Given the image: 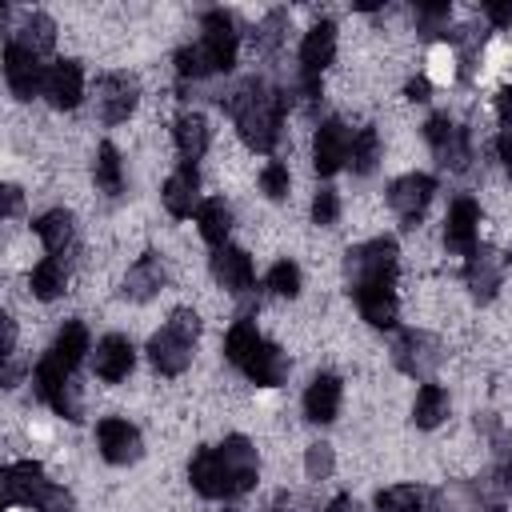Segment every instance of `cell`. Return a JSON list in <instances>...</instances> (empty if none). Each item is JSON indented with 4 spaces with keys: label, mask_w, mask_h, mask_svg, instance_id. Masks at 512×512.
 <instances>
[{
    "label": "cell",
    "mask_w": 512,
    "mask_h": 512,
    "mask_svg": "<svg viewBox=\"0 0 512 512\" xmlns=\"http://www.w3.org/2000/svg\"><path fill=\"white\" fill-rule=\"evenodd\" d=\"M256 448L248 436H228L216 448H200L188 464V480L200 496L208 500H228L240 496L256 484Z\"/></svg>",
    "instance_id": "obj_1"
},
{
    "label": "cell",
    "mask_w": 512,
    "mask_h": 512,
    "mask_svg": "<svg viewBox=\"0 0 512 512\" xmlns=\"http://www.w3.org/2000/svg\"><path fill=\"white\" fill-rule=\"evenodd\" d=\"M220 104L232 112L236 132L244 136L248 148H256V152H272L276 148L280 120H284V108H288V96L284 92H272L264 80H244Z\"/></svg>",
    "instance_id": "obj_2"
},
{
    "label": "cell",
    "mask_w": 512,
    "mask_h": 512,
    "mask_svg": "<svg viewBox=\"0 0 512 512\" xmlns=\"http://www.w3.org/2000/svg\"><path fill=\"white\" fill-rule=\"evenodd\" d=\"M232 60H236V20H232L228 12H220V8L204 12V20H200V40L176 52L180 76H192V80L212 76V72H228Z\"/></svg>",
    "instance_id": "obj_3"
},
{
    "label": "cell",
    "mask_w": 512,
    "mask_h": 512,
    "mask_svg": "<svg viewBox=\"0 0 512 512\" xmlns=\"http://www.w3.org/2000/svg\"><path fill=\"white\" fill-rule=\"evenodd\" d=\"M224 356H228V360H232V364H236L252 384H264V388L280 384V380H284V372H288L284 352H280L272 340H264V336L256 332V324H252V320H236V324L228 328Z\"/></svg>",
    "instance_id": "obj_4"
},
{
    "label": "cell",
    "mask_w": 512,
    "mask_h": 512,
    "mask_svg": "<svg viewBox=\"0 0 512 512\" xmlns=\"http://www.w3.org/2000/svg\"><path fill=\"white\" fill-rule=\"evenodd\" d=\"M200 336V316L192 308H176L168 316V324L148 340V356L156 364V372L164 376H180L192 364V344Z\"/></svg>",
    "instance_id": "obj_5"
},
{
    "label": "cell",
    "mask_w": 512,
    "mask_h": 512,
    "mask_svg": "<svg viewBox=\"0 0 512 512\" xmlns=\"http://www.w3.org/2000/svg\"><path fill=\"white\" fill-rule=\"evenodd\" d=\"M396 244L388 236L356 244L344 256V276H348V292H364V288H392L396 284Z\"/></svg>",
    "instance_id": "obj_6"
},
{
    "label": "cell",
    "mask_w": 512,
    "mask_h": 512,
    "mask_svg": "<svg viewBox=\"0 0 512 512\" xmlns=\"http://www.w3.org/2000/svg\"><path fill=\"white\" fill-rule=\"evenodd\" d=\"M332 56H336V24L320 20L300 40V88L308 100L320 96V72L332 64Z\"/></svg>",
    "instance_id": "obj_7"
},
{
    "label": "cell",
    "mask_w": 512,
    "mask_h": 512,
    "mask_svg": "<svg viewBox=\"0 0 512 512\" xmlns=\"http://www.w3.org/2000/svg\"><path fill=\"white\" fill-rule=\"evenodd\" d=\"M44 76H48V68L40 64V56L28 52L24 44L8 40V48H4V80H8V92L16 100H32L36 92H44Z\"/></svg>",
    "instance_id": "obj_8"
},
{
    "label": "cell",
    "mask_w": 512,
    "mask_h": 512,
    "mask_svg": "<svg viewBox=\"0 0 512 512\" xmlns=\"http://www.w3.org/2000/svg\"><path fill=\"white\" fill-rule=\"evenodd\" d=\"M136 100H140L136 76H128V72H108V76L96 80V112H100L104 124L128 120L132 108H136Z\"/></svg>",
    "instance_id": "obj_9"
},
{
    "label": "cell",
    "mask_w": 512,
    "mask_h": 512,
    "mask_svg": "<svg viewBox=\"0 0 512 512\" xmlns=\"http://www.w3.org/2000/svg\"><path fill=\"white\" fill-rule=\"evenodd\" d=\"M424 136H428V144H432V152L440 156V164L444 168H468V160H472V148H468V132L464 128H456L448 116H428V124H424Z\"/></svg>",
    "instance_id": "obj_10"
},
{
    "label": "cell",
    "mask_w": 512,
    "mask_h": 512,
    "mask_svg": "<svg viewBox=\"0 0 512 512\" xmlns=\"http://www.w3.org/2000/svg\"><path fill=\"white\" fill-rule=\"evenodd\" d=\"M432 192H436V180H432V176H424V172H408V176L392 180V188H388V204H392V212L412 228V224L420 220V212L428 208Z\"/></svg>",
    "instance_id": "obj_11"
},
{
    "label": "cell",
    "mask_w": 512,
    "mask_h": 512,
    "mask_svg": "<svg viewBox=\"0 0 512 512\" xmlns=\"http://www.w3.org/2000/svg\"><path fill=\"white\" fill-rule=\"evenodd\" d=\"M348 148H352V132L340 120H324L312 136V164L320 176H332L348 164Z\"/></svg>",
    "instance_id": "obj_12"
},
{
    "label": "cell",
    "mask_w": 512,
    "mask_h": 512,
    "mask_svg": "<svg viewBox=\"0 0 512 512\" xmlns=\"http://www.w3.org/2000/svg\"><path fill=\"white\" fill-rule=\"evenodd\" d=\"M96 440H100V456L108 464H132V460H140V432L128 420H120V416H104L96 424Z\"/></svg>",
    "instance_id": "obj_13"
},
{
    "label": "cell",
    "mask_w": 512,
    "mask_h": 512,
    "mask_svg": "<svg viewBox=\"0 0 512 512\" xmlns=\"http://www.w3.org/2000/svg\"><path fill=\"white\" fill-rule=\"evenodd\" d=\"M476 224H480V208H476V200H472V196L452 200L448 220H444V248L456 252V256L476 252Z\"/></svg>",
    "instance_id": "obj_14"
},
{
    "label": "cell",
    "mask_w": 512,
    "mask_h": 512,
    "mask_svg": "<svg viewBox=\"0 0 512 512\" xmlns=\"http://www.w3.org/2000/svg\"><path fill=\"white\" fill-rule=\"evenodd\" d=\"M392 356H396V364H400L408 376H420V380H428L432 368L440 364V348H436V340L424 336V332H404V336L392 344Z\"/></svg>",
    "instance_id": "obj_15"
},
{
    "label": "cell",
    "mask_w": 512,
    "mask_h": 512,
    "mask_svg": "<svg viewBox=\"0 0 512 512\" xmlns=\"http://www.w3.org/2000/svg\"><path fill=\"white\" fill-rule=\"evenodd\" d=\"M464 280H468V288H472V296H476L480 304L492 300L496 288H500V280H504V256L492 252V248H476V252H468Z\"/></svg>",
    "instance_id": "obj_16"
},
{
    "label": "cell",
    "mask_w": 512,
    "mask_h": 512,
    "mask_svg": "<svg viewBox=\"0 0 512 512\" xmlns=\"http://www.w3.org/2000/svg\"><path fill=\"white\" fill-rule=\"evenodd\" d=\"M44 96L52 108H76L84 96V72L76 60H56L44 76Z\"/></svg>",
    "instance_id": "obj_17"
},
{
    "label": "cell",
    "mask_w": 512,
    "mask_h": 512,
    "mask_svg": "<svg viewBox=\"0 0 512 512\" xmlns=\"http://www.w3.org/2000/svg\"><path fill=\"white\" fill-rule=\"evenodd\" d=\"M212 276H216V284L220 288H228V292H248L252 288V256L244 252V248H232V244H220L216 252H212Z\"/></svg>",
    "instance_id": "obj_18"
},
{
    "label": "cell",
    "mask_w": 512,
    "mask_h": 512,
    "mask_svg": "<svg viewBox=\"0 0 512 512\" xmlns=\"http://www.w3.org/2000/svg\"><path fill=\"white\" fill-rule=\"evenodd\" d=\"M44 468L36 460H20V464H8L4 476H0V488H4V504H36V496L44 492Z\"/></svg>",
    "instance_id": "obj_19"
},
{
    "label": "cell",
    "mask_w": 512,
    "mask_h": 512,
    "mask_svg": "<svg viewBox=\"0 0 512 512\" xmlns=\"http://www.w3.org/2000/svg\"><path fill=\"white\" fill-rule=\"evenodd\" d=\"M132 364H136V348H132L128 336H116V332H112V336H104V340L96 344V376H100V380L120 384V380H128Z\"/></svg>",
    "instance_id": "obj_20"
},
{
    "label": "cell",
    "mask_w": 512,
    "mask_h": 512,
    "mask_svg": "<svg viewBox=\"0 0 512 512\" xmlns=\"http://www.w3.org/2000/svg\"><path fill=\"white\" fill-rule=\"evenodd\" d=\"M164 208L172 212V216H192V208H200L196 200H200V176H196V164H180L168 180H164Z\"/></svg>",
    "instance_id": "obj_21"
},
{
    "label": "cell",
    "mask_w": 512,
    "mask_h": 512,
    "mask_svg": "<svg viewBox=\"0 0 512 512\" xmlns=\"http://www.w3.org/2000/svg\"><path fill=\"white\" fill-rule=\"evenodd\" d=\"M340 412V380L332 372H320L304 392V416L312 424H328Z\"/></svg>",
    "instance_id": "obj_22"
},
{
    "label": "cell",
    "mask_w": 512,
    "mask_h": 512,
    "mask_svg": "<svg viewBox=\"0 0 512 512\" xmlns=\"http://www.w3.org/2000/svg\"><path fill=\"white\" fill-rule=\"evenodd\" d=\"M160 288H164V264H160V256L144 252V256L128 268V276H124V296L136 300V304H144V300H152Z\"/></svg>",
    "instance_id": "obj_23"
},
{
    "label": "cell",
    "mask_w": 512,
    "mask_h": 512,
    "mask_svg": "<svg viewBox=\"0 0 512 512\" xmlns=\"http://www.w3.org/2000/svg\"><path fill=\"white\" fill-rule=\"evenodd\" d=\"M172 140H176L180 156L188 164H196L204 156V148H208V124H204V116L200 112H180L172 120Z\"/></svg>",
    "instance_id": "obj_24"
},
{
    "label": "cell",
    "mask_w": 512,
    "mask_h": 512,
    "mask_svg": "<svg viewBox=\"0 0 512 512\" xmlns=\"http://www.w3.org/2000/svg\"><path fill=\"white\" fill-rule=\"evenodd\" d=\"M352 296H356L360 316L372 328H392L396 324V292L392 288H364V292H352Z\"/></svg>",
    "instance_id": "obj_25"
},
{
    "label": "cell",
    "mask_w": 512,
    "mask_h": 512,
    "mask_svg": "<svg viewBox=\"0 0 512 512\" xmlns=\"http://www.w3.org/2000/svg\"><path fill=\"white\" fill-rule=\"evenodd\" d=\"M84 352H88V328L80 324V320H68L64 328H60V336H56V344H52V360L56 364H64L68 372H76V364L84 360Z\"/></svg>",
    "instance_id": "obj_26"
},
{
    "label": "cell",
    "mask_w": 512,
    "mask_h": 512,
    "mask_svg": "<svg viewBox=\"0 0 512 512\" xmlns=\"http://www.w3.org/2000/svg\"><path fill=\"white\" fill-rule=\"evenodd\" d=\"M12 40H16V44H24L28 52L44 56V52L56 44V24H52L44 12H28V16L20 20V32H12Z\"/></svg>",
    "instance_id": "obj_27"
},
{
    "label": "cell",
    "mask_w": 512,
    "mask_h": 512,
    "mask_svg": "<svg viewBox=\"0 0 512 512\" xmlns=\"http://www.w3.org/2000/svg\"><path fill=\"white\" fill-rule=\"evenodd\" d=\"M196 224H200V236L208 240V244H224L228 240V228H232V212H228V204L224 200H200V208H196Z\"/></svg>",
    "instance_id": "obj_28"
},
{
    "label": "cell",
    "mask_w": 512,
    "mask_h": 512,
    "mask_svg": "<svg viewBox=\"0 0 512 512\" xmlns=\"http://www.w3.org/2000/svg\"><path fill=\"white\" fill-rule=\"evenodd\" d=\"M448 416V392L440 388V384H420V392H416V404H412V420H416V428H436L440 420Z\"/></svg>",
    "instance_id": "obj_29"
},
{
    "label": "cell",
    "mask_w": 512,
    "mask_h": 512,
    "mask_svg": "<svg viewBox=\"0 0 512 512\" xmlns=\"http://www.w3.org/2000/svg\"><path fill=\"white\" fill-rule=\"evenodd\" d=\"M32 296H40V300H56L60 292H64V284H68V264L60 260V256H48V260H40L36 268H32Z\"/></svg>",
    "instance_id": "obj_30"
},
{
    "label": "cell",
    "mask_w": 512,
    "mask_h": 512,
    "mask_svg": "<svg viewBox=\"0 0 512 512\" xmlns=\"http://www.w3.org/2000/svg\"><path fill=\"white\" fill-rule=\"evenodd\" d=\"M432 512H480V496H476V484H460V480H448L432 492Z\"/></svg>",
    "instance_id": "obj_31"
},
{
    "label": "cell",
    "mask_w": 512,
    "mask_h": 512,
    "mask_svg": "<svg viewBox=\"0 0 512 512\" xmlns=\"http://www.w3.org/2000/svg\"><path fill=\"white\" fill-rule=\"evenodd\" d=\"M36 236L44 240V248L56 256V252H64L68 248V240H72V216L64 212V208H56V212H44L40 220H36Z\"/></svg>",
    "instance_id": "obj_32"
},
{
    "label": "cell",
    "mask_w": 512,
    "mask_h": 512,
    "mask_svg": "<svg viewBox=\"0 0 512 512\" xmlns=\"http://www.w3.org/2000/svg\"><path fill=\"white\" fill-rule=\"evenodd\" d=\"M376 160H380V136H376V128H360V132L352 136L348 164H352L356 176H368V172L376 168Z\"/></svg>",
    "instance_id": "obj_33"
},
{
    "label": "cell",
    "mask_w": 512,
    "mask_h": 512,
    "mask_svg": "<svg viewBox=\"0 0 512 512\" xmlns=\"http://www.w3.org/2000/svg\"><path fill=\"white\" fill-rule=\"evenodd\" d=\"M96 184H100L108 196H116V192L124 188V164H120L116 144H100V148H96Z\"/></svg>",
    "instance_id": "obj_34"
},
{
    "label": "cell",
    "mask_w": 512,
    "mask_h": 512,
    "mask_svg": "<svg viewBox=\"0 0 512 512\" xmlns=\"http://www.w3.org/2000/svg\"><path fill=\"white\" fill-rule=\"evenodd\" d=\"M420 488H412V484H392V488H384L380 496H376V508L380 512H416L420 508Z\"/></svg>",
    "instance_id": "obj_35"
},
{
    "label": "cell",
    "mask_w": 512,
    "mask_h": 512,
    "mask_svg": "<svg viewBox=\"0 0 512 512\" xmlns=\"http://www.w3.org/2000/svg\"><path fill=\"white\" fill-rule=\"evenodd\" d=\"M268 288H272L276 296H296V292H300V268H296L292 260H276V264L268 268Z\"/></svg>",
    "instance_id": "obj_36"
},
{
    "label": "cell",
    "mask_w": 512,
    "mask_h": 512,
    "mask_svg": "<svg viewBox=\"0 0 512 512\" xmlns=\"http://www.w3.org/2000/svg\"><path fill=\"white\" fill-rule=\"evenodd\" d=\"M416 24L424 36H440L448 24V4H416Z\"/></svg>",
    "instance_id": "obj_37"
},
{
    "label": "cell",
    "mask_w": 512,
    "mask_h": 512,
    "mask_svg": "<svg viewBox=\"0 0 512 512\" xmlns=\"http://www.w3.org/2000/svg\"><path fill=\"white\" fill-rule=\"evenodd\" d=\"M260 188H264V196L268 200H284L288 196V168L284 164H264V172H260Z\"/></svg>",
    "instance_id": "obj_38"
},
{
    "label": "cell",
    "mask_w": 512,
    "mask_h": 512,
    "mask_svg": "<svg viewBox=\"0 0 512 512\" xmlns=\"http://www.w3.org/2000/svg\"><path fill=\"white\" fill-rule=\"evenodd\" d=\"M36 512H76V504H72V496L60 488V484H44V492L36 496V504H32Z\"/></svg>",
    "instance_id": "obj_39"
},
{
    "label": "cell",
    "mask_w": 512,
    "mask_h": 512,
    "mask_svg": "<svg viewBox=\"0 0 512 512\" xmlns=\"http://www.w3.org/2000/svg\"><path fill=\"white\" fill-rule=\"evenodd\" d=\"M336 216H340V200H336V192H332V188H320L316 200H312V220H316L320 228H328V224H336Z\"/></svg>",
    "instance_id": "obj_40"
},
{
    "label": "cell",
    "mask_w": 512,
    "mask_h": 512,
    "mask_svg": "<svg viewBox=\"0 0 512 512\" xmlns=\"http://www.w3.org/2000/svg\"><path fill=\"white\" fill-rule=\"evenodd\" d=\"M304 464H308V476H328L332 472V448L328 444H312Z\"/></svg>",
    "instance_id": "obj_41"
},
{
    "label": "cell",
    "mask_w": 512,
    "mask_h": 512,
    "mask_svg": "<svg viewBox=\"0 0 512 512\" xmlns=\"http://www.w3.org/2000/svg\"><path fill=\"white\" fill-rule=\"evenodd\" d=\"M496 148H500V160H504V168L512 172V124H504V128H500V140H496Z\"/></svg>",
    "instance_id": "obj_42"
},
{
    "label": "cell",
    "mask_w": 512,
    "mask_h": 512,
    "mask_svg": "<svg viewBox=\"0 0 512 512\" xmlns=\"http://www.w3.org/2000/svg\"><path fill=\"white\" fill-rule=\"evenodd\" d=\"M484 12H488L492 24H508V20H512V0H504V4H484Z\"/></svg>",
    "instance_id": "obj_43"
},
{
    "label": "cell",
    "mask_w": 512,
    "mask_h": 512,
    "mask_svg": "<svg viewBox=\"0 0 512 512\" xmlns=\"http://www.w3.org/2000/svg\"><path fill=\"white\" fill-rule=\"evenodd\" d=\"M496 112H500L504 124H512V88H504V92L496 96Z\"/></svg>",
    "instance_id": "obj_44"
},
{
    "label": "cell",
    "mask_w": 512,
    "mask_h": 512,
    "mask_svg": "<svg viewBox=\"0 0 512 512\" xmlns=\"http://www.w3.org/2000/svg\"><path fill=\"white\" fill-rule=\"evenodd\" d=\"M4 212H8V216H16V212H20V188H16V184H8V188H4Z\"/></svg>",
    "instance_id": "obj_45"
},
{
    "label": "cell",
    "mask_w": 512,
    "mask_h": 512,
    "mask_svg": "<svg viewBox=\"0 0 512 512\" xmlns=\"http://www.w3.org/2000/svg\"><path fill=\"white\" fill-rule=\"evenodd\" d=\"M324 512H360V504H356L352 496H336V500H332Z\"/></svg>",
    "instance_id": "obj_46"
},
{
    "label": "cell",
    "mask_w": 512,
    "mask_h": 512,
    "mask_svg": "<svg viewBox=\"0 0 512 512\" xmlns=\"http://www.w3.org/2000/svg\"><path fill=\"white\" fill-rule=\"evenodd\" d=\"M12 348H16V324L4 316V356H12Z\"/></svg>",
    "instance_id": "obj_47"
},
{
    "label": "cell",
    "mask_w": 512,
    "mask_h": 512,
    "mask_svg": "<svg viewBox=\"0 0 512 512\" xmlns=\"http://www.w3.org/2000/svg\"><path fill=\"white\" fill-rule=\"evenodd\" d=\"M408 96H412V100H428V80H424V76L412 80V84H408Z\"/></svg>",
    "instance_id": "obj_48"
}]
</instances>
